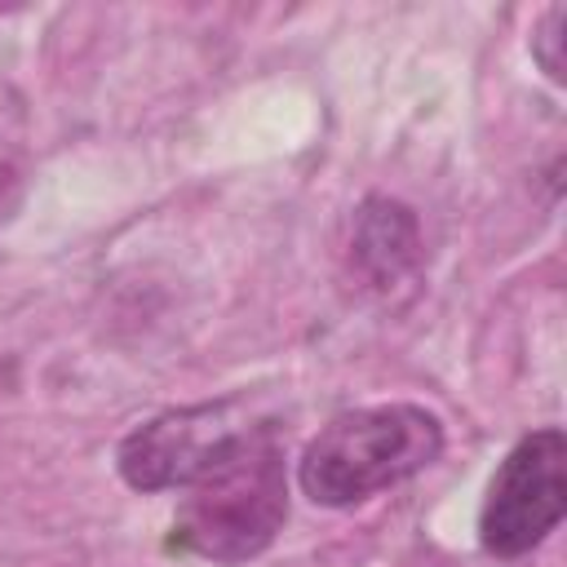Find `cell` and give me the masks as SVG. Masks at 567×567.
Segmentation results:
<instances>
[{"instance_id": "1", "label": "cell", "mask_w": 567, "mask_h": 567, "mask_svg": "<svg viewBox=\"0 0 567 567\" xmlns=\"http://www.w3.org/2000/svg\"><path fill=\"white\" fill-rule=\"evenodd\" d=\"M173 514V549L208 563H248L288 518V447L275 421H239L190 474Z\"/></svg>"}, {"instance_id": "2", "label": "cell", "mask_w": 567, "mask_h": 567, "mask_svg": "<svg viewBox=\"0 0 567 567\" xmlns=\"http://www.w3.org/2000/svg\"><path fill=\"white\" fill-rule=\"evenodd\" d=\"M443 452V421L421 403H377L332 416L297 461V487L323 509H350L408 483Z\"/></svg>"}, {"instance_id": "3", "label": "cell", "mask_w": 567, "mask_h": 567, "mask_svg": "<svg viewBox=\"0 0 567 567\" xmlns=\"http://www.w3.org/2000/svg\"><path fill=\"white\" fill-rule=\"evenodd\" d=\"M567 514V439L540 425L509 447L478 509V545L496 558L532 554Z\"/></svg>"}, {"instance_id": "4", "label": "cell", "mask_w": 567, "mask_h": 567, "mask_svg": "<svg viewBox=\"0 0 567 567\" xmlns=\"http://www.w3.org/2000/svg\"><path fill=\"white\" fill-rule=\"evenodd\" d=\"M239 403L221 399V403H195V408H173L159 412L151 421H142L137 430L124 434L120 452H115V470L128 487L137 492H168V487H186L190 474L204 465V456L239 425Z\"/></svg>"}, {"instance_id": "5", "label": "cell", "mask_w": 567, "mask_h": 567, "mask_svg": "<svg viewBox=\"0 0 567 567\" xmlns=\"http://www.w3.org/2000/svg\"><path fill=\"white\" fill-rule=\"evenodd\" d=\"M350 257L372 288H394L421 266V226L416 213L390 195H368L354 213Z\"/></svg>"}, {"instance_id": "6", "label": "cell", "mask_w": 567, "mask_h": 567, "mask_svg": "<svg viewBox=\"0 0 567 567\" xmlns=\"http://www.w3.org/2000/svg\"><path fill=\"white\" fill-rule=\"evenodd\" d=\"M563 40H567V4H549V9L540 13V22L532 27V58L540 62V71H545L554 84L567 80Z\"/></svg>"}]
</instances>
